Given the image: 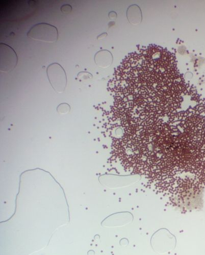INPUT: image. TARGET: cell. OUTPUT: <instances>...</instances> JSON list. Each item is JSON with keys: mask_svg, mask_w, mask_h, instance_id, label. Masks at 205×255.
Listing matches in <instances>:
<instances>
[{"mask_svg": "<svg viewBox=\"0 0 205 255\" xmlns=\"http://www.w3.org/2000/svg\"><path fill=\"white\" fill-rule=\"evenodd\" d=\"M109 17L110 19H115L116 17V13L114 11H111L109 13Z\"/></svg>", "mask_w": 205, "mask_h": 255, "instance_id": "9c48e42d", "label": "cell"}, {"mask_svg": "<svg viewBox=\"0 0 205 255\" xmlns=\"http://www.w3.org/2000/svg\"><path fill=\"white\" fill-rule=\"evenodd\" d=\"M77 77L80 80H88L92 79V75L87 72H81L78 74Z\"/></svg>", "mask_w": 205, "mask_h": 255, "instance_id": "52a82bcc", "label": "cell"}, {"mask_svg": "<svg viewBox=\"0 0 205 255\" xmlns=\"http://www.w3.org/2000/svg\"><path fill=\"white\" fill-rule=\"evenodd\" d=\"M0 49L1 72H10L15 69L17 65L18 62L17 55L11 47L6 44L1 43Z\"/></svg>", "mask_w": 205, "mask_h": 255, "instance_id": "3957f363", "label": "cell"}, {"mask_svg": "<svg viewBox=\"0 0 205 255\" xmlns=\"http://www.w3.org/2000/svg\"><path fill=\"white\" fill-rule=\"evenodd\" d=\"M46 75L49 83L56 92L59 93L65 91L67 86V76L64 69L60 64L52 63L47 67Z\"/></svg>", "mask_w": 205, "mask_h": 255, "instance_id": "7a4b0ae2", "label": "cell"}, {"mask_svg": "<svg viewBox=\"0 0 205 255\" xmlns=\"http://www.w3.org/2000/svg\"><path fill=\"white\" fill-rule=\"evenodd\" d=\"M127 17L131 24L137 25L142 21V15L140 8L137 5H133L128 8Z\"/></svg>", "mask_w": 205, "mask_h": 255, "instance_id": "5b68a950", "label": "cell"}, {"mask_svg": "<svg viewBox=\"0 0 205 255\" xmlns=\"http://www.w3.org/2000/svg\"><path fill=\"white\" fill-rule=\"evenodd\" d=\"M107 35V34L106 33H104L101 34V35H100L99 36L97 37V39H101L103 37L106 36Z\"/></svg>", "mask_w": 205, "mask_h": 255, "instance_id": "30bf717a", "label": "cell"}, {"mask_svg": "<svg viewBox=\"0 0 205 255\" xmlns=\"http://www.w3.org/2000/svg\"><path fill=\"white\" fill-rule=\"evenodd\" d=\"M27 36L37 41L55 42L58 39V30L51 24L41 23L35 25L27 34Z\"/></svg>", "mask_w": 205, "mask_h": 255, "instance_id": "6da1fadb", "label": "cell"}, {"mask_svg": "<svg viewBox=\"0 0 205 255\" xmlns=\"http://www.w3.org/2000/svg\"><path fill=\"white\" fill-rule=\"evenodd\" d=\"M70 107L67 103H62L59 105L57 108V112L61 114L68 113L70 111Z\"/></svg>", "mask_w": 205, "mask_h": 255, "instance_id": "8992f818", "label": "cell"}, {"mask_svg": "<svg viewBox=\"0 0 205 255\" xmlns=\"http://www.w3.org/2000/svg\"><path fill=\"white\" fill-rule=\"evenodd\" d=\"M94 59L97 66L106 68L110 66L112 63L113 57L109 51L104 50L97 52L94 55Z\"/></svg>", "mask_w": 205, "mask_h": 255, "instance_id": "277c9868", "label": "cell"}, {"mask_svg": "<svg viewBox=\"0 0 205 255\" xmlns=\"http://www.w3.org/2000/svg\"><path fill=\"white\" fill-rule=\"evenodd\" d=\"M61 11L64 14H69L72 11V7L69 4H65L61 7Z\"/></svg>", "mask_w": 205, "mask_h": 255, "instance_id": "ba28073f", "label": "cell"}]
</instances>
